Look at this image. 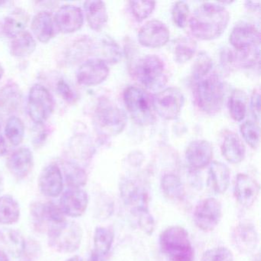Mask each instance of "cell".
I'll return each mask as SVG.
<instances>
[{"label":"cell","mask_w":261,"mask_h":261,"mask_svg":"<svg viewBox=\"0 0 261 261\" xmlns=\"http://www.w3.org/2000/svg\"><path fill=\"white\" fill-rule=\"evenodd\" d=\"M229 20L230 14L224 6L217 3H204L191 16L189 28L197 39L212 40L223 34Z\"/></svg>","instance_id":"1"},{"label":"cell","mask_w":261,"mask_h":261,"mask_svg":"<svg viewBox=\"0 0 261 261\" xmlns=\"http://www.w3.org/2000/svg\"><path fill=\"white\" fill-rule=\"evenodd\" d=\"M192 82L194 100L197 107L209 115L219 112L225 97L224 83L219 75L212 71Z\"/></svg>","instance_id":"2"},{"label":"cell","mask_w":261,"mask_h":261,"mask_svg":"<svg viewBox=\"0 0 261 261\" xmlns=\"http://www.w3.org/2000/svg\"><path fill=\"white\" fill-rule=\"evenodd\" d=\"M162 252L171 261H194L195 251L184 227L171 226L165 229L160 236Z\"/></svg>","instance_id":"3"},{"label":"cell","mask_w":261,"mask_h":261,"mask_svg":"<svg viewBox=\"0 0 261 261\" xmlns=\"http://www.w3.org/2000/svg\"><path fill=\"white\" fill-rule=\"evenodd\" d=\"M125 106L134 121L140 126L153 124L155 113L153 98L143 88L129 86L123 92Z\"/></svg>","instance_id":"4"},{"label":"cell","mask_w":261,"mask_h":261,"mask_svg":"<svg viewBox=\"0 0 261 261\" xmlns=\"http://www.w3.org/2000/svg\"><path fill=\"white\" fill-rule=\"evenodd\" d=\"M134 77L146 89L157 91L167 82L166 65L155 55H147L140 58L134 67Z\"/></svg>","instance_id":"5"},{"label":"cell","mask_w":261,"mask_h":261,"mask_svg":"<svg viewBox=\"0 0 261 261\" xmlns=\"http://www.w3.org/2000/svg\"><path fill=\"white\" fill-rule=\"evenodd\" d=\"M82 237V227L73 221H64L48 230V245L59 253H71L79 250Z\"/></svg>","instance_id":"6"},{"label":"cell","mask_w":261,"mask_h":261,"mask_svg":"<svg viewBox=\"0 0 261 261\" xmlns=\"http://www.w3.org/2000/svg\"><path fill=\"white\" fill-rule=\"evenodd\" d=\"M54 101L49 91L41 85L32 87L29 93L27 110L33 122L42 125L51 115Z\"/></svg>","instance_id":"7"},{"label":"cell","mask_w":261,"mask_h":261,"mask_svg":"<svg viewBox=\"0 0 261 261\" xmlns=\"http://www.w3.org/2000/svg\"><path fill=\"white\" fill-rule=\"evenodd\" d=\"M95 118L99 128L108 135H118L126 126L124 112L106 100L99 103L95 111Z\"/></svg>","instance_id":"8"},{"label":"cell","mask_w":261,"mask_h":261,"mask_svg":"<svg viewBox=\"0 0 261 261\" xmlns=\"http://www.w3.org/2000/svg\"><path fill=\"white\" fill-rule=\"evenodd\" d=\"M152 98L155 113L164 120L176 119L184 106L185 97L182 92L173 87L163 90Z\"/></svg>","instance_id":"9"},{"label":"cell","mask_w":261,"mask_h":261,"mask_svg":"<svg viewBox=\"0 0 261 261\" xmlns=\"http://www.w3.org/2000/svg\"><path fill=\"white\" fill-rule=\"evenodd\" d=\"M222 217V206L215 198H207L200 201L194 211L195 225L204 232L212 231L219 224Z\"/></svg>","instance_id":"10"},{"label":"cell","mask_w":261,"mask_h":261,"mask_svg":"<svg viewBox=\"0 0 261 261\" xmlns=\"http://www.w3.org/2000/svg\"><path fill=\"white\" fill-rule=\"evenodd\" d=\"M32 217L38 230H45L66 221L60 206L53 201H36L30 207Z\"/></svg>","instance_id":"11"},{"label":"cell","mask_w":261,"mask_h":261,"mask_svg":"<svg viewBox=\"0 0 261 261\" xmlns=\"http://www.w3.org/2000/svg\"><path fill=\"white\" fill-rule=\"evenodd\" d=\"M229 41L236 51H255L259 49L260 33L254 25L247 23L238 24L232 30Z\"/></svg>","instance_id":"12"},{"label":"cell","mask_w":261,"mask_h":261,"mask_svg":"<svg viewBox=\"0 0 261 261\" xmlns=\"http://www.w3.org/2000/svg\"><path fill=\"white\" fill-rule=\"evenodd\" d=\"M230 238L235 248L242 254L253 253L259 242L256 227L249 221L238 223L232 230Z\"/></svg>","instance_id":"13"},{"label":"cell","mask_w":261,"mask_h":261,"mask_svg":"<svg viewBox=\"0 0 261 261\" xmlns=\"http://www.w3.org/2000/svg\"><path fill=\"white\" fill-rule=\"evenodd\" d=\"M109 72L108 63L103 59H88L77 69V82L85 86H95L105 82Z\"/></svg>","instance_id":"14"},{"label":"cell","mask_w":261,"mask_h":261,"mask_svg":"<svg viewBox=\"0 0 261 261\" xmlns=\"http://www.w3.org/2000/svg\"><path fill=\"white\" fill-rule=\"evenodd\" d=\"M170 33L169 29L161 21H149L140 28L138 33V41L147 48H159L166 45L169 40Z\"/></svg>","instance_id":"15"},{"label":"cell","mask_w":261,"mask_h":261,"mask_svg":"<svg viewBox=\"0 0 261 261\" xmlns=\"http://www.w3.org/2000/svg\"><path fill=\"white\" fill-rule=\"evenodd\" d=\"M88 205V195L79 188L67 189L60 199V206L64 215L71 218L82 216Z\"/></svg>","instance_id":"16"},{"label":"cell","mask_w":261,"mask_h":261,"mask_svg":"<svg viewBox=\"0 0 261 261\" xmlns=\"http://www.w3.org/2000/svg\"><path fill=\"white\" fill-rule=\"evenodd\" d=\"M259 183L247 174L240 173L235 179L233 193L235 198L243 207H250L259 195Z\"/></svg>","instance_id":"17"},{"label":"cell","mask_w":261,"mask_h":261,"mask_svg":"<svg viewBox=\"0 0 261 261\" xmlns=\"http://www.w3.org/2000/svg\"><path fill=\"white\" fill-rule=\"evenodd\" d=\"M120 195L123 202L130 207L131 212L141 208H148L149 197L143 186L134 180H122L120 185Z\"/></svg>","instance_id":"18"},{"label":"cell","mask_w":261,"mask_h":261,"mask_svg":"<svg viewBox=\"0 0 261 261\" xmlns=\"http://www.w3.org/2000/svg\"><path fill=\"white\" fill-rule=\"evenodd\" d=\"M83 22V12L75 6H63L58 10L54 18L58 30L65 34L75 33L82 28Z\"/></svg>","instance_id":"19"},{"label":"cell","mask_w":261,"mask_h":261,"mask_svg":"<svg viewBox=\"0 0 261 261\" xmlns=\"http://www.w3.org/2000/svg\"><path fill=\"white\" fill-rule=\"evenodd\" d=\"M33 152L27 147L16 149L9 156L7 162L10 173L18 180L27 178L33 170Z\"/></svg>","instance_id":"20"},{"label":"cell","mask_w":261,"mask_h":261,"mask_svg":"<svg viewBox=\"0 0 261 261\" xmlns=\"http://www.w3.org/2000/svg\"><path fill=\"white\" fill-rule=\"evenodd\" d=\"M41 192L49 198H56L63 189V176L60 168L56 164H50L42 170L39 179Z\"/></svg>","instance_id":"21"},{"label":"cell","mask_w":261,"mask_h":261,"mask_svg":"<svg viewBox=\"0 0 261 261\" xmlns=\"http://www.w3.org/2000/svg\"><path fill=\"white\" fill-rule=\"evenodd\" d=\"M213 149L207 140H198L189 143L186 149V158L191 167L201 169L212 163Z\"/></svg>","instance_id":"22"},{"label":"cell","mask_w":261,"mask_h":261,"mask_svg":"<svg viewBox=\"0 0 261 261\" xmlns=\"http://www.w3.org/2000/svg\"><path fill=\"white\" fill-rule=\"evenodd\" d=\"M221 153L227 162L238 164L244 160L246 149L238 134L227 132L223 139L221 146Z\"/></svg>","instance_id":"23"},{"label":"cell","mask_w":261,"mask_h":261,"mask_svg":"<svg viewBox=\"0 0 261 261\" xmlns=\"http://www.w3.org/2000/svg\"><path fill=\"white\" fill-rule=\"evenodd\" d=\"M230 179V170L225 164L217 161L210 163L207 183L215 193L224 194L228 189Z\"/></svg>","instance_id":"24"},{"label":"cell","mask_w":261,"mask_h":261,"mask_svg":"<svg viewBox=\"0 0 261 261\" xmlns=\"http://www.w3.org/2000/svg\"><path fill=\"white\" fill-rule=\"evenodd\" d=\"M84 9L88 25L93 30L100 31L106 25L108 15L105 3L97 0L86 1Z\"/></svg>","instance_id":"25"},{"label":"cell","mask_w":261,"mask_h":261,"mask_svg":"<svg viewBox=\"0 0 261 261\" xmlns=\"http://www.w3.org/2000/svg\"><path fill=\"white\" fill-rule=\"evenodd\" d=\"M54 24L53 15L49 12L42 11L33 17L31 28L38 40L46 43L54 36Z\"/></svg>","instance_id":"26"},{"label":"cell","mask_w":261,"mask_h":261,"mask_svg":"<svg viewBox=\"0 0 261 261\" xmlns=\"http://www.w3.org/2000/svg\"><path fill=\"white\" fill-rule=\"evenodd\" d=\"M30 20L28 13L22 9H16L4 19L3 30L6 36L15 39L23 33Z\"/></svg>","instance_id":"27"},{"label":"cell","mask_w":261,"mask_h":261,"mask_svg":"<svg viewBox=\"0 0 261 261\" xmlns=\"http://www.w3.org/2000/svg\"><path fill=\"white\" fill-rule=\"evenodd\" d=\"M20 207L16 200L11 195L0 197V224L10 225L19 221Z\"/></svg>","instance_id":"28"},{"label":"cell","mask_w":261,"mask_h":261,"mask_svg":"<svg viewBox=\"0 0 261 261\" xmlns=\"http://www.w3.org/2000/svg\"><path fill=\"white\" fill-rule=\"evenodd\" d=\"M36 48V42L31 33L24 31L13 39L10 45L12 56L16 58H24L33 54Z\"/></svg>","instance_id":"29"},{"label":"cell","mask_w":261,"mask_h":261,"mask_svg":"<svg viewBox=\"0 0 261 261\" xmlns=\"http://www.w3.org/2000/svg\"><path fill=\"white\" fill-rule=\"evenodd\" d=\"M196 50L197 42L192 38H178L174 44V59L178 63H186L194 57Z\"/></svg>","instance_id":"30"},{"label":"cell","mask_w":261,"mask_h":261,"mask_svg":"<svg viewBox=\"0 0 261 261\" xmlns=\"http://www.w3.org/2000/svg\"><path fill=\"white\" fill-rule=\"evenodd\" d=\"M163 194L169 199L181 200L184 198L185 188L181 179L174 174H166L161 179Z\"/></svg>","instance_id":"31"},{"label":"cell","mask_w":261,"mask_h":261,"mask_svg":"<svg viewBox=\"0 0 261 261\" xmlns=\"http://www.w3.org/2000/svg\"><path fill=\"white\" fill-rule=\"evenodd\" d=\"M63 172L66 184L70 188L80 189L88 181L86 172L76 163L65 162L63 163Z\"/></svg>","instance_id":"32"},{"label":"cell","mask_w":261,"mask_h":261,"mask_svg":"<svg viewBox=\"0 0 261 261\" xmlns=\"http://www.w3.org/2000/svg\"><path fill=\"white\" fill-rule=\"evenodd\" d=\"M114 231L109 227H97L94 235V250L102 256H106L114 243Z\"/></svg>","instance_id":"33"},{"label":"cell","mask_w":261,"mask_h":261,"mask_svg":"<svg viewBox=\"0 0 261 261\" xmlns=\"http://www.w3.org/2000/svg\"><path fill=\"white\" fill-rule=\"evenodd\" d=\"M0 241L8 247L15 254L21 255L25 249V241L23 236L13 229H1Z\"/></svg>","instance_id":"34"},{"label":"cell","mask_w":261,"mask_h":261,"mask_svg":"<svg viewBox=\"0 0 261 261\" xmlns=\"http://www.w3.org/2000/svg\"><path fill=\"white\" fill-rule=\"evenodd\" d=\"M22 94L16 85H6L0 90V108L5 111H13L20 105Z\"/></svg>","instance_id":"35"},{"label":"cell","mask_w":261,"mask_h":261,"mask_svg":"<svg viewBox=\"0 0 261 261\" xmlns=\"http://www.w3.org/2000/svg\"><path fill=\"white\" fill-rule=\"evenodd\" d=\"M247 97L242 91H234L228 100V109L230 117L237 122H241L247 113Z\"/></svg>","instance_id":"36"},{"label":"cell","mask_w":261,"mask_h":261,"mask_svg":"<svg viewBox=\"0 0 261 261\" xmlns=\"http://www.w3.org/2000/svg\"><path fill=\"white\" fill-rule=\"evenodd\" d=\"M5 134L12 145L19 146L25 135V126L22 120L16 116L9 118L6 125Z\"/></svg>","instance_id":"37"},{"label":"cell","mask_w":261,"mask_h":261,"mask_svg":"<svg viewBox=\"0 0 261 261\" xmlns=\"http://www.w3.org/2000/svg\"><path fill=\"white\" fill-rule=\"evenodd\" d=\"M240 131L242 134L244 141L252 148L256 149L259 147L260 141V131L257 123L247 120L240 126Z\"/></svg>","instance_id":"38"},{"label":"cell","mask_w":261,"mask_h":261,"mask_svg":"<svg viewBox=\"0 0 261 261\" xmlns=\"http://www.w3.org/2000/svg\"><path fill=\"white\" fill-rule=\"evenodd\" d=\"M129 4L133 16L138 22L149 17L155 7V2L153 1H130Z\"/></svg>","instance_id":"39"},{"label":"cell","mask_w":261,"mask_h":261,"mask_svg":"<svg viewBox=\"0 0 261 261\" xmlns=\"http://www.w3.org/2000/svg\"><path fill=\"white\" fill-rule=\"evenodd\" d=\"M213 62L210 56L205 53H201L195 59V63L192 68V80L199 79L208 74L212 71Z\"/></svg>","instance_id":"40"},{"label":"cell","mask_w":261,"mask_h":261,"mask_svg":"<svg viewBox=\"0 0 261 261\" xmlns=\"http://www.w3.org/2000/svg\"><path fill=\"white\" fill-rule=\"evenodd\" d=\"M137 218L139 227L147 235H152L155 230V223L148 208H141L132 212Z\"/></svg>","instance_id":"41"},{"label":"cell","mask_w":261,"mask_h":261,"mask_svg":"<svg viewBox=\"0 0 261 261\" xmlns=\"http://www.w3.org/2000/svg\"><path fill=\"white\" fill-rule=\"evenodd\" d=\"M189 7L186 2L178 1L172 7V16L174 23L179 27L184 28L187 25L189 17Z\"/></svg>","instance_id":"42"},{"label":"cell","mask_w":261,"mask_h":261,"mask_svg":"<svg viewBox=\"0 0 261 261\" xmlns=\"http://www.w3.org/2000/svg\"><path fill=\"white\" fill-rule=\"evenodd\" d=\"M201 261H233V256L227 247H215L204 252Z\"/></svg>","instance_id":"43"},{"label":"cell","mask_w":261,"mask_h":261,"mask_svg":"<svg viewBox=\"0 0 261 261\" xmlns=\"http://www.w3.org/2000/svg\"><path fill=\"white\" fill-rule=\"evenodd\" d=\"M57 91L64 100L69 102V103L74 101L75 94L65 81H59L57 85Z\"/></svg>","instance_id":"44"},{"label":"cell","mask_w":261,"mask_h":261,"mask_svg":"<svg viewBox=\"0 0 261 261\" xmlns=\"http://www.w3.org/2000/svg\"><path fill=\"white\" fill-rule=\"evenodd\" d=\"M250 109L255 120L259 122L260 119V95L259 91L255 89L250 97Z\"/></svg>","instance_id":"45"},{"label":"cell","mask_w":261,"mask_h":261,"mask_svg":"<svg viewBox=\"0 0 261 261\" xmlns=\"http://www.w3.org/2000/svg\"><path fill=\"white\" fill-rule=\"evenodd\" d=\"M0 131H1V129H0ZM7 143H6L5 139H4V136L0 132V156L4 155L7 152Z\"/></svg>","instance_id":"46"},{"label":"cell","mask_w":261,"mask_h":261,"mask_svg":"<svg viewBox=\"0 0 261 261\" xmlns=\"http://www.w3.org/2000/svg\"><path fill=\"white\" fill-rule=\"evenodd\" d=\"M105 256H100L98 253L93 250L88 258V261H105Z\"/></svg>","instance_id":"47"},{"label":"cell","mask_w":261,"mask_h":261,"mask_svg":"<svg viewBox=\"0 0 261 261\" xmlns=\"http://www.w3.org/2000/svg\"><path fill=\"white\" fill-rule=\"evenodd\" d=\"M246 5H247V7H248L250 10H255L256 9L259 8V2L257 1V2H252V1H250V2H246Z\"/></svg>","instance_id":"48"},{"label":"cell","mask_w":261,"mask_h":261,"mask_svg":"<svg viewBox=\"0 0 261 261\" xmlns=\"http://www.w3.org/2000/svg\"><path fill=\"white\" fill-rule=\"evenodd\" d=\"M0 261H10L7 253L3 250H0Z\"/></svg>","instance_id":"49"},{"label":"cell","mask_w":261,"mask_h":261,"mask_svg":"<svg viewBox=\"0 0 261 261\" xmlns=\"http://www.w3.org/2000/svg\"><path fill=\"white\" fill-rule=\"evenodd\" d=\"M4 178L2 173L0 172V193L4 191Z\"/></svg>","instance_id":"50"},{"label":"cell","mask_w":261,"mask_h":261,"mask_svg":"<svg viewBox=\"0 0 261 261\" xmlns=\"http://www.w3.org/2000/svg\"><path fill=\"white\" fill-rule=\"evenodd\" d=\"M66 261H83V259H82V258L81 257V256L76 255V256H72V257L67 259Z\"/></svg>","instance_id":"51"},{"label":"cell","mask_w":261,"mask_h":261,"mask_svg":"<svg viewBox=\"0 0 261 261\" xmlns=\"http://www.w3.org/2000/svg\"><path fill=\"white\" fill-rule=\"evenodd\" d=\"M4 68H3L2 65H1V64H0V79H2L3 76H4Z\"/></svg>","instance_id":"52"},{"label":"cell","mask_w":261,"mask_h":261,"mask_svg":"<svg viewBox=\"0 0 261 261\" xmlns=\"http://www.w3.org/2000/svg\"><path fill=\"white\" fill-rule=\"evenodd\" d=\"M253 261H260V257H259V254L258 253L257 255H256V256H255L254 259H253Z\"/></svg>","instance_id":"53"},{"label":"cell","mask_w":261,"mask_h":261,"mask_svg":"<svg viewBox=\"0 0 261 261\" xmlns=\"http://www.w3.org/2000/svg\"><path fill=\"white\" fill-rule=\"evenodd\" d=\"M2 124H3V118H2V117H1V115H0V129H1V128H2Z\"/></svg>","instance_id":"54"},{"label":"cell","mask_w":261,"mask_h":261,"mask_svg":"<svg viewBox=\"0 0 261 261\" xmlns=\"http://www.w3.org/2000/svg\"><path fill=\"white\" fill-rule=\"evenodd\" d=\"M6 2H4V1H0V7H2L4 4H5Z\"/></svg>","instance_id":"55"}]
</instances>
